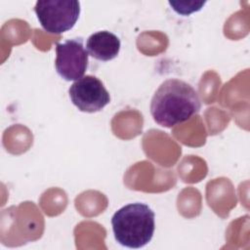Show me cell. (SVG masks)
Returning a JSON list of instances; mask_svg holds the SVG:
<instances>
[{"label":"cell","mask_w":250,"mask_h":250,"mask_svg":"<svg viewBox=\"0 0 250 250\" xmlns=\"http://www.w3.org/2000/svg\"><path fill=\"white\" fill-rule=\"evenodd\" d=\"M55 66L59 75L66 81L83 77L88 66V52L82 38L69 39L56 45Z\"/></svg>","instance_id":"4"},{"label":"cell","mask_w":250,"mask_h":250,"mask_svg":"<svg viewBox=\"0 0 250 250\" xmlns=\"http://www.w3.org/2000/svg\"><path fill=\"white\" fill-rule=\"evenodd\" d=\"M72 104L83 112H97L110 102V96L104 83L93 75L76 80L68 90Z\"/></svg>","instance_id":"5"},{"label":"cell","mask_w":250,"mask_h":250,"mask_svg":"<svg viewBox=\"0 0 250 250\" xmlns=\"http://www.w3.org/2000/svg\"><path fill=\"white\" fill-rule=\"evenodd\" d=\"M154 218V212L145 203L135 202L121 207L111 218L116 241L128 248L144 247L153 236Z\"/></svg>","instance_id":"2"},{"label":"cell","mask_w":250,"mask_h":250,"mask_svg":"<svg viewBox=\"0 0 250 250\" xmlns=\"http://www.w3.org/2000/svg\"><path fill=\"white\" fill-rule=\"evenodd\" d=\"M34 12L41 26L49 33L60 34L71 29L80 15V3L76 0H40Z\"/></svg>","instance_id":"3"},{"label":"cell","mask_w":250,"mask_h":250,"mask_svg":"<svg viewBox=\"0 0 250 250\" xmlns=\"http://www.w3.org/2000/svg\"><path fill=\"white\" fill-rule=\"evenodd\" d=\"M205 3V1H169V5L172 9L183 16H188L191 13L199 11Z\"/></svg>","instance_id":"7"},{"label":"cell","mask_w":250,"mask_h":250,"mask_svg":"<svg viewBox=\"0 0 250 250\" xmlns=\"http://www.w3.org/2000/svg\"><path fill=\"white\" fill-rule=\"evenodd\" d=\"M121 43L119 38L110 31L102 30L89 36L86 43L88 54L103 62L113 60L119 54Z\"/></svg>","instance_id":"6"},{"label":"cell","mask_w":250,"mask_h":250,"mask_svg":"<svg viewBox=\"0 0 250 250\" xmlns=\"http://www.w3.org/2000/svg\"><path fill=\"white\" fill-rule=\"evenodd\" d=\"M200 108V99L194 88L176 78L161 83L150 103V113L154 121L166 128L188 120Z\"/></svg>","instance_id":"1"}]
</instances>
